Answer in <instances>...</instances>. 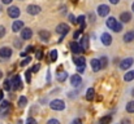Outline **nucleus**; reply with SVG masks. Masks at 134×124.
Masks as SVG:
<instances>
[{"instance_id": "f257e3e1", "label": "nucleus", "mask_w": 134, "mask_h": 124, "mask_svg": "<svg viewBox=\"0 0 134 124\" xmlns=\"http://www.w3.org/2000/svg\"><path fill=\"white\" fill-rule=\"evenodd\" d=\"M107 27L111 29V30L115 31V32H120V31L122 30V23L119 22V21H116V18L111 17V18L107 19Z\"/></svg>"}, {"instance_id": "f03ea898", "label": "nucleus", "mask_w": 134, "mask_h": 124, "mask_svg": "<svg viewBox=\"0 0 134 124\" xmlns=\"http://www.w3.org/2000/svg\"><path fill=\"white\" fill-rule=\"evenodd\" d=\"M49 107L55 111H61L65 109V102L63 100H53L49 102Z\"/></svg>"}, {"instance_id": "7ed1b4c3", "label": "nucleus", "mask_w": 134, "mask_h": 124, "mask_svg": "<svg viewBox=\"0 0 134 124\" xmlns=\"http://www.w3.org/2000/svg\"><path fill=\"white\" fill-rule=\"evenodd\" d=\"M10 84H12V89L13 90H18L22 88V80L20 78V75H14L13 79L10 80Z\"/></svg>"}, {"instance_id": "20e7f679", "label": "nucleus", "mask_w": 134, "mask_h": 124, "mask_svg": "<svg viewBox=\"0 0 134 124\" xmlns=\"http://www.w3.org/2000/svg\"><path fill=\"white\" fill-rule=\"evenodd\" d=\"M20 13H21V10L18 6H9L8 8V16L10 18H18Z\"/></svg>"}, {"instance_id": "39448f33", "label": "nucleus", "mask_w": 134, "mask_h": 124, "mask_svg": "<svg viewBox=\"0 0 134 124\" xmlns=\"http://www.w3.org/2000/svg\"><path fill=\"white\" fill-rule=\"evenodd\" d=\"M68 31H69V26L65 25V23H60V25H57V27H56V32L60 34V35H63V36L66 35Z\"/></svg>"}, {"instance_id": "423d86ee", "label": "nucleus", "mask_w": 134, "mask_h": 124, "mask_svg": "<svg viewBox=\"0 0 134 124\" xmlns=\"http://www.w3.org/2000/svg\"><path fill=\"white\" fill-rule=\"evenodd\" d=\"M133 63H134L133 58H130V57H129V58H125V60H122V62L120 63V69H121V70H128Z\"/></svg>"}, {"instance_id": "0eeeda50", "label": "nucleus", "mask_w": 134, "mask_h": 124, "mask_svg": "<svg viewBox=\"0 0 134 124\" xmlns=\"http://www.w3.org/2000/svg\"><path fill=\"white\" fill-rule=\"evenodd\" d=\"M108 13H109V6H108V5L102 4V5L98 6V14H99L100 17H105Z\"/></svg>"}, {"instance_id": "6e6552de", "label": "nucleus", "mask_w": 134, "mask_h": 124, "mask_svg": "<svg viewBox=\"0 0 134 124\" xmlns=\"http://www.w3.org/2000/svg\"><path fill=\"white\" fill-rule=\"evenodd\" d=\"M9 111H10V103L8 101H3L1 105H0V114L7 115Z\"/></svg>"}, {"instance_id": "1a4fd4ad", "label": "nucleus", "mask_w": 134, "mask_h": 124, "mask_svg": "<svg viewBox=\"0 0 134 124\" xmlns=\"http://www.w3.org/2000/svg\"><path fill=\"white\" fill-rule=\"evenodd\" d=\"M41 10H42V9H41L39 5H29V6H27V13L31 14V16H37V14H39Z\"/></svg>"}, {"instance_id": "9d476101", "label": "nucleus", "mask_w": 134, "mask_h": 124, "mask_svg": "<svg viewBox=\"0 0 134 124\" xmlns=\"http://www.w3.org/2000/svg\"><path fill=\"white\" fill-rule=\"evenodd\" d=\"M31 36H33V31H31V29L26 27V29H22V30H21V38H22V39L29 40V39H31Z\"/></svg>"}, {"instance_id": "9b49d317", "label": "nucleus", "mask_w": 134, "mask_h": 124, "mask_svg": "<svg viewBox=\"0 0 134 124\" xmlns=\"http://www.w3.org/2000/svg\"><path fill=\"white\" fill-rule=\"evenodd\" d=\"M70 49H72V52H73L74 54H80V53L83 52V49L81 48V45H80L77 41H72V43H70Z\"/></svg>"}, {"instance_id": "f8f14e48", "label": "nucleus", "mask_w": 134, "mask_h": 124, "mask_svg": "<svg viewBox=\"0 0 134 124\" xmlns=\"http://www.w3.org/2000/svg\"><path fill=\"white\" fill-rule=\"evenodd\" d=\"M12 56V49L8 47H3L0 48V57L1 58H9Z\"/></svg>"}, {"instance_id": "ddd939ff", "label": "nucleus", "mask_w": 134, "mask_h": 124, "mask_svg": "<svg viewBox=\"0 0 134 124\" xmlns=\"http://www.w3.org/2000/svg\"><path fill=\"white\" fill-rule=\"evenodd\" d=\"M100 40L102 43L104 44V45H111V43H112V36L108 34V32H104V34H102V36H100Z\"/></svg>"}, {"instance_id": "4468645a", "label": "nucleus", "mask_w": 134, "mask_h": 124, "mask_svg": "<svg viewBox=\"0 0 134 124\" xmlns=\"http://www.w3.org/2000/svg\"><path fill=\"white\" fill-rule=\"evenodd\" d=\"M24 29V21H14L13 22V25H12V30H13V32H18V31H21Z\"/></svg>"}, {"instance_id": "2eb2a0df", "label": "nucleus", "mask_w": 134, "mask_h": 124, "mask_svg": "<svg viewBox=\"0 0 134 124\" xmlns=\"http://www.w3.org/2000/svg\"><path fill=\"white\" fill-rule=\"evenodd\" d=\"M81 83H82V79H81L80 75L76 74V75H72V76H70V84H72L73 87H80Z\"/></svg>"}, {"instance_id": "dca6fc26", "label": "nucleus", "mask_w": 134, "mask_h": 124, "mask_svg": "<svg viewBox=\"0 0 134 124\" xmlns=\"http://www.w3.org/2000/svg\"><path fill=\"white\" fill-rule=\"evenodd\" d=\"M90 63H91V69H92L94 73H98V71L102 69V67H100V61H99L98 58H92Z\"/></svg>"}, {"instance_id": "f3484780", "label": "nucleus", "mask_w": 134, "mask_h": 124, "mask_svg": "<svg viewBox=\"0 0 134 124\" xmlns=\"http://www.w3.org/2000/svg\"><path fill=\"white\" fill-rule=\"evenodd\" d=\"M120 19L122 21V23H128V22H130V19H132V14H130L129 12H124V13L120 14Z\"/></svg>"}, {"instance_id": "a211bd4d", "label": "nucleus", "mask_w": 134, "mask_h": 124, "mask_svg": "<svg viewBox=\"0 0 134 124\" xmlns=\"http://www.w3.org/2000/svg\"><path fill=\"white\" fill-rule=\"evenodd\" d=\"M39 38L43 41H48L49 38H51V34H49V31H47V30H41V31H39Z\"/></svg>"}, {"instance_id": "6ab92c4d", "label": "nucleus", "mask_w": 134, "mask_h": 124, "mask_svg": "<svg viewBox=\"0 0 134 124\" xmlns=\"http://www.w3.org/2000/svg\"><path fill=\"white\" fill-rule=\"evenodd\" d=\"M80 45H81V48L83 49V50H86L87 48H89V36L87 35H85L83 38H82V40L80 43Z\"/></svg>"}, {"instance_id": "aec40b11", "label": "nucleus", "mask_w": 134, "mask_h": 124, "mask_svg": "<svg viewBox=\"0 0 134 124\" xmlns=\"http://www.w3.org/2000/svg\"><path fill=\"white\" fill-rule=\"evenodd\" d=\"M134 40V31H129L124 35V41L125 43H130V41Z\"/></svg>"}, {"instance_id": "412c9836", "label": "nucleus", "mask_w": 134, "mask_h": 124, "mask_svg": "<svg viewBox=\"0 0 134 124\" xmlns=\"http://www.w3.org/2000/svg\"><path fill=\"white\" fill-rule=\"evenodd\" d=\"M124 80H125V82H132V80H134V70L128 71V73L124 75Z\"/></svg>"}, {"instance_id": "4be33fe9", "label": "nucleus", "mask_w": 134, "mask_h": 124, "mask_svg": "<svg viewBox=\"0 0 134 124\" xmlns=\"http://www.w3.org/2000/svg\"><path fill=\"white\" fill-rule=\"evenodd\" d=\"M73 61L77 66H83L85 65V57H74Z\"/></svg>"}, {"instance_id": "5701e85b", "label": "nucleus", "mask_w": 134, "mask_h": 124, "mask_svg": "<svg viewBox=\"0 0 134 124\" xmlns=\"http://www.w3.org/2000/svg\"><path fill=\"white\" fill-rule=\"evenodd\" d=\"M94 96H95V90H94L92 88H89L87 92H86V100H87V101H92Z\"/></svg>"}, {"instance_id": "b1692460", "label": "nucleus", "mask_w": 134, "mask_h": 124, "mask_svg": "<svg viewBox=\"0 0 134 124\" xmlns=\"http://www.w3.org/2000/svg\"><path fill=\"white\" fill-rule=\"evenodd\" d=\"M111 122H112V116L111 115H105V116L100 118V120H99L100 124H109Z\"/></svg>"}, {"instance_id": "393cba45", "label": "nucleus", "mask_w": 134, "mask_h": 124, "mask_svg": "<svg viewBox=\"0 0 134 124\" xmlns=\"http://www.w3.org/2000/svg\"><path fill=\"white\" fill-rule=\"evenodd\" d=\"M85 18H86L85 16H80V17L76 19V23H80V25H81V31L85 29Z\"/></svg>"}, {"instance_id": "a878e982", "label": "nucleus", "mask_w": 134, "mask_h": 124, "mask_svg": "<svg viewBox=\"0 0 134 124\" xmlns=\"http://www.w3.org/2000/svg\"><path fill=\"white\" fill-rule=\"evenodd\" d=\"M56 78H57V80H59V82H65V80H66V78H68V74H66L65 71H61V73H59V74H57V76H56Z\"/></svg>"}, {"instance_id": "bb28decb", "label": "nucleus", "mask_w": 134, "mask_h": 124, "mask_svg": "<svg viewBox=\"0 0 134 124\" xmlns=\"http://www.w3.org/2000/svg\"><path fill=\"white\" fill-rule=\"evenodd\" d=\"M49 60H51V62H55L57 60V50H51L49 52Z\"/></svg>"}, {"instance_id": "cd10ccee", "label": "nucleus", "mask_w": 134, "mask_h": 124, "mask_svg": "<svg viewBox=\"0 0 134 124\" xmlns=\"http://www.w3.org/2000/svg\"><path fill=\"white\" fill-rule=\"evenodd\" d=\"M99 61H100V67H102V69L107 67V65H108V58H107V57H104V56H103Z\"/></svg>"}, {"instance_id": "c85d7f7f", "label": "nucleus", "mask_w": 134, "mask_h": 124, "mask_svg": "<svg viewBox=\"0 0 134 124\" xmlns=\"http://www.w3.org/2000/svg\"><path fill=\"white\" fill-rule=\"evenodd\" d=\"M26 103H27V100H26V97H20V100H18V106L20 107H25L26 106Z\"/></svg>"}, {"instance_id": "c756f323", "label": "nucleus", "mask_w": 134, "mask_h": 124, "mask_svg": "<svg viewBox=\"0 0 134 124\" xmlns=\"http://www.w3.org/2000/svg\"><path fill=\"white\" fill-rule=\"evenodd\" d=\"M126 111L128 113H134V101H130L126 103Z\"/></svg>"}, {"instance_id": "7c9ffc66", "label": "nucleus", "mask_w": 134, "mask_h": 124, "mask_svg": "<svg viewBox=\"0 0 134 124\" xmlns=\"http://www.w3.org/2000/svg\"><path fill=\"white\" fill-rule=\"evenodd\" d=\"M4 89H5V90H10V89H12V84H10V80H8V79H7V80L4 82Z\"/></svg>"}, {"instance_id": "2f4dec72", "label": "nucleus", "mask_w": 134, "mask_h": 124, "mask_svg": "<svg viewBox=\"0 0 134 124\" xmlns=\"http://www.w3.org/2000/svg\"><path fill=\"white\" fill-rule=\"evenodd\" d=\"M33 50H34V47H31V45H29V47L26 48V50L21 53V56H26V54H29V53H30V52H33Z\"/></svg>"}, {"instance_id": "473e14b6", "label": "nucleus", "mask_w": 134, "mask_h": 124, "mask_svg": "<svg viewBox=\"0 0 134 124\" xmlns=\"http://www.w3.org/2000/svg\"><path fill=\"white\" fill-rule=\"evenodd\" d=\"M30 62H31V57H27V58H25V60L21 62V65H22V66H26V65L30 63Z\"/></svg>"}, {"instance_id": "72a5a7b5", "label": "nucleus", "mask_w": 134, "mask_h": 124, "mask_svg": "<svg viewBox=\"0 0 134 124\" xmlns=\"http://www.w3.org/2000/svg\"><path fill=\"white\" fill-rule=\"evenodd\" d=\"M4 35H5V27L4 26H0V39L4 38Z\"/></svg>"}, {"instance_id": "f704fd0d", "label": "nucleus", "mask_w": 134, "mask_h": 124, "mask_svg": "<svg viewBox=\"0 0 134 124\" xmlns=\"http://www.w3.org/2000/svg\"><path fill=\"white\" fill-rule=\"evenodd\" d=\"M26 124H37V120H35L34 118H27V120H26Z\"/></svg>"}, {"instance_id": "c9c22d12", "label": "nucleus", "mask_w": 134, "mask_h": 124, "mask_svg": "<svg viewBox=\"0 0 134 124\" xmlns=\"http://www.w3.org/2000/svg\"><path fill=\"white\" fill-rule=\"evenodd\" d=\"M42 58H43V52H42V50H38V52H37V60L41 61Z\"/></svg>"}, {"instance_id": "e433bc0d", "label": "nucleus", "mask_w": 134, "mask_h": 124, "mask_svg": "<svg viewBox=\"0 0 134 124\" xmlns=\"http://www.w3.org/2000/svg\"><path fill=\"white\" fill-rule=\"evenodd\" d=\"M14 47H16V48H21V47H22L21 40H18V39H17V40H14Z\"/></svg>"}, {"instance_id": "4c0bfd02", "label": "nucleus", "mask_w": 134, "mask_h": 124, "mask_svg": "<svg viewBox=\"0 0 134 124\" xmlns=\"http://www.w3.org/2000/svg\"><path fill=\"white\" fill-rule=\"evenodd\" d=\"M47 124H60V122H59L57 119H49V120L47 122Z\"/></svg>"}, {"instance_id": "58836bf2", "label": "nucleus", "mask_w": 134, "mask_h": 124, "mask_svg": "<svg viewBox=\"0 0 134 124\" xmlns=\"http://www.w3.org/2000/svg\"><path fill=\"white\" fill-rule=\"evenodd\" d=\"M39 69H41V65H35V66H33V69H31V73H37Z\"/></svg>"}, {"instance_id": "ea45409f", "label": "nucleus", "mask_w": 134, "mask_h": 124, "mask_svg": "<svg viewBox=\"0 0 134 124\" xmlns=\"http://www.w3.org/2000/svg\"><path fill=\"white\" fill-rule=\"evenodd\" d=\"M69 21H70L72 23H76V17H74L73 14H69Z\"/></svg>"}, {"instance_id": "a19ab883", "label": "nucleus", "mask_w": 134, "mask_h": 124, "mask_svg": "<svg viewBox=\"0 0 134 124\" xmlns=\"http://www.w3.org/2000/svg\"><path fill=\"white\" fill-rule=\"evenodd\" d=\"M77 71L78 73H83L85 71V65L83 66H77Z\"/></svg>"}, {"instance_id": "79ce46f5", "label": "nucleus", "mask_w": 134, "mask_h": 124, "mask_svg": "<svg viewBox=\"0 0 134 124\" xmlns=\"http://www.w3.org/2000/svg\"><path fill=\"white\" fill-rule=\"evenodd\" d=\"M30 73L31 71H26V80L30 83V80H31V76H30Z\"/></svg>"}, {"instance_id": "37998d69", "label": "nucleus", "mask_w": 134, "mask_h": 124, "mask_svg": "<svg viewBox=\"0 0 134 124\" xmlns=\"http://www.w3.org/2000/svg\"><path fill=\"white\" fill-rule=\"evenodd\" d=\"M72 124H82V122H81V119L77 118V119H74V120L72 122Z\"/></svg>"}, {"instance_id": "c03bdc74", "label": "nucleus", "mask_w": 134, "mask_h": 124, "mask_svg": "<svg viewBox=\"0 0 134 124\" xmlns=\"http://www.w3.org/2000/svg\"><path fill=\"white\" fill-rule=\"evenodd\" d=\"M121 124H130V120H129V119H124V120L121 122Z\"/></svg>"}, {"instance_id": "a18cd8bd", "label": "nucleus", "mask_w": 134, "mask_h": 124, "mask_svg": "<svg viewBox=\"0 0 134 124\" xmlns=\"http://www.w3.org/2000/svg\"><path fill=\"white\" fill-rule=\"evenodd\" d=\"M80 34H81V31H76V32H74V39H77V38L80 36Z\"/></svg>"}, {"instance_id": "49530a36", "label": "nucleus", "mask_w": 134, "mask_h": 124, "mask_svg": "<svg viewBox=\"0 0 134 124\" xmlns=\"http://www.w3.org/2000/svg\"><path fill=\"white\" fill-rule=\"evenodd\" d=\"M1 3H3V4H10L12 0H1Z\"/></svg>"}, {"instance_id": "de8ad7c7", "label": "nucleus", "mask_w": 134, "mask_h": 124, "mask_svg": "<svg viewBox=\"0 0 134 124\" xmlns=\"http://www.w3.org/2000/svg\"><path fill=\"white\" fill-rule=\"evenodd\" d=\"M109 3H111V4H117L119 0H109Z\"/></svg>"}, {"instance_id": "09e8293b", "label": "nucleus", "mask_w": 134, "mask_h": 124, "mask_svg": "<svg viewBox=\"0 0 134 124\" xmlns=\"http://www.w3.org/2000/svg\"><path fill=\"white\" fill-rule=\"evenodd\" d=\"M49 79H51V74H49V71H48V74H47V80L49 82Z\"/></svg>"}, {"instance_id": "8fccbe9b", "label": "nucleus", "mask_w": 134, "mask_h": 124, "mask_svg": "<svg viewBox=\"0 0 134 124\" xmlns=\"http://www.w3.org/2000/svg\"><path fill=\"white\" fill-rule=\"evenodd\" d=\"M1 78H3V73L0 71V79H1Z\"/></svg>"}, {"instance_id": "3c124183", "label": "nucleus", "mask_w": 134, "mask_h": 124, "mask_svg": "<svg viewBox=\"0 0 134 124\" xmlns=\"http://www.w3.org/2000/svg\"><path fill=\"white\" fill-rule=\"evenodd\" d=\"M132 9H133V12H134V3H133V5H132Z\"/></svg>"}, {"instance_id": "603ef678", "label": "nucleus", "mask_w": 134, "mask_h": 124, "mask_svg": "<svg viewBox=\"0 0 134 124\" xmlns=\"http://www.w3.org/2000/svg\"><path fill=\"white\" fill-rule=\"evenodd\" d=\"M132 94H133V96H134V89H133V90H132Z\"/></svg>"}, {"instance_id": "864d4df0", "label": "nucleus", "mask_w": 134, "mask_h": 124, "mask_svg": "<svg viewBox=\"0 0 134 124\" xmlns=\"http://www.w3.org/2000/svg\"><path fill=\"white\" fill-rule=\"evenodd\" d=\"M0 12H1V5H0Z\"/></svg>"}, {"instance_id": "5fc2aeb1", "label": "nucleus", "mask_w": 134, "mask_h": 124, "mask_svg": "<svg viewBox=\"0 0 134 124\" xmlns=\"http://www.w3.org/2000/svg\"><path fill=\"white\" fill-rule=\"evenodd\" d=\"M74 1H77V0H74Z\"/></svg>"}]
</instances>
